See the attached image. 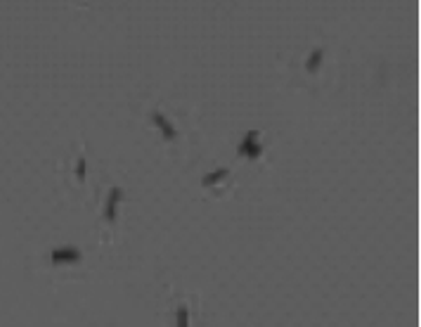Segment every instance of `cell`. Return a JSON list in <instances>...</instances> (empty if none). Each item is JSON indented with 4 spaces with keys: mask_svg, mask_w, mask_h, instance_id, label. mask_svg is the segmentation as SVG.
Segmentation results:
<instances>
[{
    "mask_svg": "<svg viewBox=\"0 0 421 327\" xmlns=\"http://www.w3.org/2000/svg\"><path fill=\"white\" fill-rule=\"evenodd\" d=\"M239 154L246 156V159H258L263 154V145L258 142V133L256 130H249L246 138L242 140V145H239Z\"/></svg>",
    "mask_w": 421,
    "mask_h": 327,
    "instance_id": "1",
    "label": "cell"
},
{
    "mask_svg": "<svg viewBox=\"0 0 421 327\" xmlns=\"http://www.w3.org/2000/svg\"><path fill=\"white\" fill-rule=\"evenodd\" d=\"M54 266H62V264H78L81 261V252L76 246H62V249H54L50 254Z\"/></svg>",
    "mask_w": 421,
    "mask_h": 327,
    "instance_id": "2",
    "label": "cell"
},
{
    "mask_svg": "<svg viewBox=\"0 0 421 327\" xmlns=\"http://www.w3.org/2000/svg\"><path fill=\"white\" fill-rule=\"evenodd\" d=\"M123 200V190L121 188H111L109 190V197H107V204H104V218L109 223H114L118 216V202Z\"/></svg>",
    "mask_w": 421,
    "mask_h": 327,
    "instance_id": "3",
    "label": "cell"
},
{
    "mask_svg": "<svg viewBox=\"0 0 421 327\" xmlns=\"http://www.w3.org/2000/svg\"><path fill=\"white\" fill-rule=\"evenodd\" d=\"M152 121L159 126V130H161V136H163V140L166 142H173L175 140V128H173V124H170L168 118L163 116L161 112H154L152 114Z\"/></svg>",
    "mask_w": 421,
    "mask_h": 327,
    "instance_id": "4",
    "label": "cell"
},
{
    "mask_svg": "<svg viewBox=\"0 0 421 327\" xmlns=\"http://www.w3.org/2000/svg\"><path fill=\"white\" fill-rule=\"evenodd\" d=\"M322 57H324V50H320V48L313 50V52L308 54V60H305V69H308L310 74L317 72V69H320V64H322Z\"/></svg>",
    "mask_w": 421,
    "mask_h": 327,
    "instance_id": "5",
    "label": "cell"
},
{
    "mask_svg": "<svg viewBox=\"0 0 421 327\" xmlns=\"http://www.w3.org/2000/svg\"><path fill=\"white\" fill-rule=\"evenodd\" d=\"M225 178H227V168H215V171L206 173V176L201 178V185H204V188H208V185H215V182L225 180Z\"/></svg>",
    "mask_w": 421,
    "mask_h": 327,
    "instance_id": "6",
    "label": "cell"
},
{
    "mask_svg": "<svg viewBox=\"0 0 421 327\" xmlns=\"http://www.w3.org/2000/svg\"><path fill=\"white\" fill-rule=\"evenodd\" d=\"M175 327H189V310L187 306H180L175 310Z\"/></svg>",
    "mask_w": 421,
    "mask_h": 327,
    "instance_id": "7",
    "label": "cell"
},
{
    "mask_svg": "<svg viewBox=\"0 0 421 327\" xmlns=\"http://www.w3.org/2000/svg\"><path fill=\"white\" fill-rule=\"evenodd\" d=\"M85 176H88V164H85V159H78L76 162V178L85 180Z\"/></svg>",
    "mask_w": 421,
    "mask_h": 327,
    "instance_id": "8",
    "label": "cell"
}]
</instances>
